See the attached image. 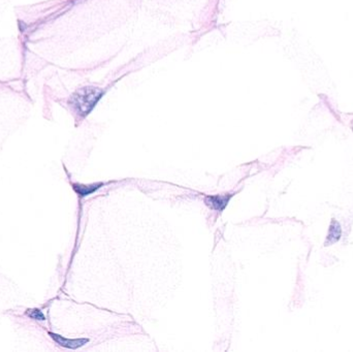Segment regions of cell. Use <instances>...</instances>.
Wrapping results in <instances>:
<instances>
[{"label":"cell","instance_id":"2","mask_svg":"<svg viewBox=\"0 0 353 352\" xmlns=\"http://www.w3.org/2000/svg\"><path fill=\"white\" fill-rule=\"evenodd\" d=\"M234 194H224V195H207L205 196L204 202L206 206H208L210 209L222 212L226 206L229 205L231 198Z\"/></svg>","mask_w":353,"mask_h":352},{"label":"cell","instance_id":"4","mask_svg":"<svg viewBox=\"0 0 353 352\" xmlns=\"http://www.w3.org/2000/svg\"><path fill=\"white\" fill-rule=\"evenodd\" d=\"M105 184L99 182V183H95V184H91V185H84V184H71L73 191L77 193L80 197H85L88 196L92 193H94L95 191H97L100 187H103Z\"/></svg>","mask_w":353,"mask_h":352},{"label":"cell","instance_id":"1","mask_svg":"<svg viewBox=\"0 0 353 352\" xmlns=\"http://www.w3.org/2000/svg\"><path fill=\"white\" fill-rule=\"evenodd\" d=\"M104 93L103 89L87 86L75 92L70 98L69 104L78 116L84 118L95 108Z\"/></svg>","mask_w":353,"mask_h":352},{"label":"cell","instance_id":"5","mask_svg":"<svg viewBox=\"0 0 353 352\" xmlns=\"http://www.w3.org/2000/svg\"><path fill=\"white\" fill-rule=\"evenodd\" d=\"M26 315L29 317V318H31V319H34V320H41V321H43V320H46V317H45V315H43V313L41 312V310H39V309H28L27 311H26Z\"/></svg>","mask_w":353,"mask_h":352},{"label":"cell","instance_id":"3","mask_svg":"<svg viewBox=\"0 0 353 352\" xmlns=\"http://www.w3.org/2000/svg\"><path fill=\"white\" fill-rule=\"evenodd\" d=\"M49 336L51 337L54 342L56 344H58L59 346L63 347V348H67V349H78L82 346H84L86 343L89 342V339H85V338H82V339H67V338H64L63 336L61 335H58V334H55V333H52V332H49L48 333Z\"/></svg>","mask_w":353,"mask_h":352}]
</instances>
